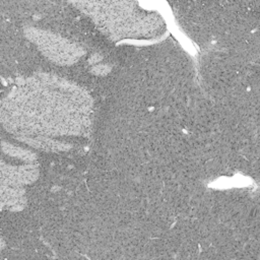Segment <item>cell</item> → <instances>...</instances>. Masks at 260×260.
<instances>
[{
	"label": "cell",
	"mask_w": 260,
	"mask_h": 260,
	"mask_svg": "<svg viewBox=\"0 0 260 260\" xmlns=\"http://www.w3.org/2000/svg\"><path fill=\"white\" fill-rule=\"evenodd\" d=\"M29 34L34 36V42L39 45L41 50L55 61L60 63H70L79 56V51L74 45L63 39H59L55 35L35 29L30 30Z\"/></svg>",
	"instance_id": "3"
},
{
	"label": "cell",
	"mask_w": 260,
	"mask_h": 260,
	"mask_svg": "<svg viewBox=\"0 0 260 260\" xmlns=\"http://www.w3.org/2000/svg\"><path fill=\"white\" fill-rule=\"evenodd\" d=\"M84 7L96 22L115 38H131L149 32L153 23L147 12L132 7L128 2L87 3Z\"/></svg>",
	"instance_id": "2"
},
{
	"label": "cell",
	"mask_w": 260,
	"mask_h": 260,
	"mask_svg": "<svg viewBox=\"0 0 260 260\" xmlns=\"http://www.w3.org/2000/svg\"><path fill=\"white\" fill-rule=\"evenodd\" d=\"M89 101L64 80L39 78L12 91L2 107L7 128L20 133L80 134L89 122Z\"/></svg>",
	"instance_id": "1"
}]
</instances>
